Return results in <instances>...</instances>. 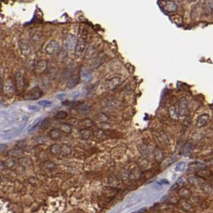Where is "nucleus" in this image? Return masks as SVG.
Wrapping results in <instances>:
<instances>
[{"label": "nucleus", "instance_id": "f257e3e1", "mask_svg": "<svg viewBox=\"0 0 213 213\" xmlns=\"http://www.w3.org/2000/svg\"><path fill=\"white\" fill-rule=\"evenodd\" d=\"M179 117H184L188 114L189 107H188V100L186 98H180L175 105Z\"/></svg>", "mask_w": 213, "mask_h": 213}, {"label": "nucleus", "instance_id": "f03ea898", "mask_svg": "<svg viewBox=\"0 0 213 213\" xmlns=\"http://www.w3.org/2000/svg\"><path fill=\"white\" fill-rule=\"evenodd\" d=\"M15 85H16V92L17 94H22L26 88V79L22 73L18 72L15 77Z\"/></svg>", "mask_w": 213, "mask_h": 213}, {"label": "nucleus", "instance_id": "7ed1b4c3", "mask_svg": "<svg viewBox=\"0 0 213 213\" xmlns=\"http://www.w3.org/2000/svg\"><path fill=\"white\" fill-rule=\"evenodd\" d=\"M3 92L8 98H12L16 92V85L11 79H8L3 83Z\"/></svg>", "mask_w": 213, "mask_h": 213}, {"label": "nucleus", "instance_id": "20e7f679", "mask_svg": "<svg viewBox=\"0 0 213 213\" xmlns=\"http://www.w3.org/2000/svg\"><path fill=\"white\" fill-rule=\"evenodd\" d=\"M86 48H87V40L86 39L82 36H80L78 38H77V45H76V54L77 56H82L85 51H86Z\"/></svg>", "mask_w": 213, "mask_h": 213}, {"label": "nucleus", "instance_id": "39448f33", "mask_svg": "<svg viewBox=\"0 0 213 213\" xmlns=\"http://www.w3.org/2000/svg\"><path fill=\"white\" fill-rule=\"evenodd\" d=\"M121 80L120 77H113L112 78L106 80L104 82V87L106 90H114L116 88H118L119 85H121Z\"/></svg>", "mask_w": 213, "mask_h": 213}, {"label": "nucleus", "instance_id": "423d86ee", "mask_svg": "<svg viewBox=\"0 0 213 213\" xmlns=\"http://www.w3.org/2000/svg\"><path fill=\"white\" fill-rule=\"evenodd\" d=\"M77 38L76 36L72 35V34H68L67 36H65L64 40V48H65L66 50H68V51L75 50L76 45H77Z\"/></svg>", "mask_w": 213, "mask_h": 213}, {"label": "nucleus", "instance_id": "0eeeda50", "mask_svg": "<svg viewBox=\"0 0 213 213\" xmlns=\"http://www.w3.org/2000/svg\"><path fill=\"white\" fill-rule=\"evenodd\" d=\"M178 206L179 207L182 211H184L185 212L188 213H193L195 212V208L193 207L191 203L188 201V200L186 199H180L177 203Z\"/></svg>", "mask_w": 213, "mask_h": 213}, {"label": "nucleus", "instance_id": "6e6552de", "mask_svg": "<svg viewBox=\"0 0 213 213\" xmlns=\"http://www.w3.org/2000/svg\"><path fill=\"white\" fill-rule=\"evenodd\" d=\"M43 96V92L42 90L38 87L33 88L32 89L27 92L24 98L28 100H37L39 98H40Z\"/></svg>", "mask_w": 213, "mask_h": 213}, {"label": "nucleus", "instance_id": "1a4fd4ad", "mask_svg": "<svg viewBox=\"0 0 213 213\" xmlns=\"http://www.w3.org/2000/svg\"><path fill=\"white\" fill-rule=\"evenodd\" d=\"M60 48L59 42L56 39H51V41L45 47V51L49 55H54L57 53Z\"/></svg>", "mask_w": 213, "mask_h": 213}, {"label": "nucleus", "instance_id": "9d476101", "mask_svg": "<svg viewBox=\"0 0 213 213\" xmlns=\"http://www.w3.org/2000/svg\"><path fill=\"white\" fill-rule=\"evenodd\" d=\"M209 121H210V116H209V114L208 113H203V114H200L198 117L195 124H196L197 127L201 128V127L205 126L209 122Z\"/></svg>", "mask_w": 213, "mask_h": 213}, {"label": "nucleus", "instance_id": "9b49d317", "mask_svg": "<svg viewBox=\"0 0 213 213\" xmlns=\"http://www.w3.org/2000/svg\"><path fill=\"white\" fill-rule=\"evenodd\" d=\"M47 69H48V62L45 60H41L36 64L35 72L36 75H41L46 72Z\"/></svg>", "mask_w": 213, "mask_h": 213}, {"label": "nucleus", "instance_id": "f8f14e48", "mask_svg": "<svg viewBox=\"0 0 213 213\" xmlns=\"http://www.w3.org/2000/svg\"><path fill=\"white\" fill-rule=\"evenodd\" d=\"M212 172L210 170L207 169L206 167L200 169L196 172V176L200 177L202 179H209V178L212 177Z\"/></svg>", "mask_w": 213, "mask_h": 213}, {"label": "nucleus", "instance_id": "ddd939ff", "mask_svg": "<svg viewBox=\"0 0 213 213\" xmlns=\"http://www.w3.org/2000/svg\"><path fill=\"white\" fill-rule=\"evenodd\" d=\"M80 81V74L79 73H74L72 74L70 78L68 80L67 83V87L69 89H72L75 86H77L78 85V83Z\"/></svg>", "mask_w": 213, "mask_h": 213}, {"label": "nucleus", "instance_id": "4468645a", "mask_svg": "<svg viewBox=\"0 0 213 213\" xmlns=\"http://www.w3.org/2000/svg\"><path fill=\"white\" fill-rule=\"evenodd\" d=\"M163 8L167 11H169V12H175L178 9V5L175 2L173 1H170V0H167L165 1L164 4H163Z\"/></svg>", "mask_w": 213, "mask_h": 213}, {"label": "nucleus", "instance_id": "2eb2a0df", "mask_svg": "<svg viewBox=\"0 0 213 213\" xmlns=\"http://www.w3.org/2000/svg\"><path fill=\"white\" fill-rule=\"evenodd\" d=\"M24 152L23 149L21 148H15V149H10L7 151L8 157H12V158H21L23 156Z\"/></svg>", "mask_w": 213, "mask_h": 213}, {"label": "nucleus", "instance_id": "dca6fc26", "mask_svg": "<svg viewBox=\"0 0 213 213\" xmlns=\"http://www.w3.org/2000/svg\"><path fill=\"white\" fill-rule=\"evenodd\" d=\"M178 194L179 195V196L182 198V199H186V200H188L191 197L192 195V193L191 191L188 188H186L184 187H181V188L179 189L178 191Z\"/></svg>", "mask_w": 213, "mask_h": 213}, {"label": "nucleus", "instance_id": "f3484780", "mask_svg": "<svg viewBox=\"0 0 213 213\" xmlns=\"http://www.w3.org/2000/svg\"><path fill=\"white\" fill-rule=\"evenodd\" d=\"M80 136L81 137V139L84 140H88L90 138H92L93 136V132H92L90 129L88 128H83L81 129L79 132Z\"/></svg>", "mask_w": 213, "mask_h": 213}, {"label": "nucleus", "instance_id": "a211bd4d", "mask_svg": "<svg viewBox=\"0 0 213 213\" xmlns=\"http://www.w3.org/2000/svg\"><path fill=\"white\" fill-rule=\"evenodd\" d=\"M62 131L60 129H53L49 132V137L51 140L53 141H57L60 139V138L62 137Z\"/></svg>", "mask_w": 213, "mask_h": 213}, {"label": "nucleus", "instance_id": "6ab92c4d", "mask_svg": "<svg viewBox=\"0 0 213 213\" xmlns=\"http://www.w3.org/2000/svg\"><path fill=\"white\" fill-rule=\"evenodd\" d=\"M50 152L51 154H53L55 156L60 155L61 153V146L59 144H53L50 146Z\"/></svg>", "mask_w": 213, "mask_h": 213}, {"label": "nucleus", "instance_id": "aec40b11", "mask_svg": "<svg viewBox=\"0 0 213 213\" xmlns=\"http://www.w3.org/2000/svg\"><path fill=\"white\" fill-rule=\"evenodd\" d=\"M59 129L62 131V133H64L66 134H69L72 133V126H70L68 122L60 123Z\"/></svg>", "mask_w": 213, "mask_h": 213}, {"label": "nucleus", "instance_id": "412c9836", "mask_svg": "<svg viewBox=\"0 0 213 213\" xmlns=\"http://www.w3.org/2000/svg\"><path fill=\"white\" fill-rule=\"evenodd\" d=\"M71 154H72V147L67 145V144L62 145L60 155H62V156H69Z\"/></svg>", "mask_w": 213, "mask_h": 213}, {"label": "nucleus", "instance_id": "4be33fe9", "mask_svg": "<svg viewBox=\"0 0 213 213\" xmlns=\"http://www.w3.org/2000/svg\"><path fill=\"white\" fill-rule=\"evenodd\" d=\"M3 164H4L6 168L10 169V168H12V167L16 166V162L14 158H12V157H8L7 159H6L5 161L3 162Z\"/></svg>", "mask_w": 213, "mask_h": 213}, {"label": "nucleus", "instance_id": "5701e85b", "mask_svg": "<svg viewBox=\"0 0 213 213\" xmlns=\"http://www.w3.org/2000/svg\"><path fill=\"white\" fill-rule=\"evenodd\" d=\"M203 10L207 14L213 12V0H207L203 5Z\"/></svg>", "mask_w": 213, "mask_h": 213}, {"label": "nucleus", "instance_id": "b1692460", "mask_svg": "<svg viewBox=\"0 0 213 213\" xmlns=\"http://www.w3.org/2000/svg\"><path fill=\"white\" fill-rule=\"evenodd\" d=\"M19 163L23 168H25V167L31 165L32 161H31L30 159H28V158H27V157H21V158L19 159Z\"/></svg>", "mask_w": 213, "mask_h": 213}, {"label": "nucleus", "instance_id": "393cba45", "mask_svg": "<svg viewBox=\"0 0 213 213\" xmlns=\"http://www.w3.org/2000/svg\"><path fill=\"white\" fill-rule=\"evenodd\" d=\"M41 167L42 169L44 170H53L57 167V165L51 161H45V162H42Z\"/></svg>", "mask_w": 213, "mask_h": 213}, {"label": "nucleus", "instance_id": "a878e982", "mask_svg": "<svg viewBox=\"0 0 213 213\" xmlns=\"http://www.w3.org/2000/svg\"><path fill=\"white\" fill-rule=\"evenodd\" d=\"M105 57L103 56L102 54H99L96 57L95 60H94V62H93V65H94V68H98L99 66H101L102 63L105 60Z\"/></svg>", "mask_w": 213, "mask_h": 213}, {"label": "nucleus", "instance_id": "bb28decb", "mask_svg": "<svg viewBox=\"0 0 213 213\" xmlns=\"http://www.w3.org/2000/svg\"><path fill=\"white\" fill-rule=\"evenodd\" d=\"M139 151L141 152L142 154H143L145 157H148L150 154V149L148 146L145 145V144H141L139 146Z\"/></svg>", "mask_w": 213, "mask_h": 213}, {"label": "nucleus", "instance_id": "cd10ccee", "mask_svg": "<svg viewBox=\"0 0 213 213\" xmlns=\"http://www.w3.org/2000/svg\"><path fill=\"white\" fill-rule=\"evenodd\" d=\"M80 123H81V125H82L85 128L88 129H90L91 127L94 126V121H92V119H90V118H85V119H83L82 121H80Z\"/></svg>", "mask_w": 213, "mask_h": 213}, {"label": "nucleus", "instance_id": "c85d7f7f", "mask_svg": "<svg viewBox=\"0 0 213 213\" xmlns=\"http://www.w3.org/2000/svg\"><path fill=\"white\" fill-rule=\"evenodd\" d=\"M19 46H20L21 51H22L25 56H28V55L30 54L31 51H30V48H29V46L28 45V44H25V43H23V42L20 41L19 42Z\"/></svg>", "mask_w": 213, "mask_h": 213}, {"label": "nucleus", "instance_id": "c756f323", "mask_svg": "<svg viewBox=\"0 0 213 213\" xmlns=\"http://www.w3.org/2000/svg\"><path fill=\"white\" fill-rule=\"evenodd\" d=\"M189 167L191 169H202L206 167V164H204L203 162H191L189 164Z\"/></svg>", "mask_w": 213, "mask_h": 213}, {"label": "nucleus", "instance_id": "7c9ffc66", "mask_svg": "<svg viewBox=\"0 0 213 213\" xmlns=\"http://www.w3.org/2000/svg\"><path fill=\"white\" fill-rule=\"evenodd\" d=\"M97 119L101 123H105V122H107L109 121V116L107 114H105L104 113H98V115H97Z\"/></svg>", "mask_w": 213, "mask_h": 213}, {"label": "nucleus", "instance_id": "2f4dec72", "mask_svg": "<svg viewBox=\"0 0 213 213\" xmlns=\"http://www.w3.org/2000/svg\"><path fill=\"white\" fill-rule=\"evenodd\" d=\"M168 112H169V114L171 116V118L172 119H177L179 115H178L177 110H176V108H175V105H172L168 109Z\"/></svg>", "mask_w": 213, "mask_h": 213}, {"label": "nucleus", "instance_id": "473e14b6", "mask_svg": "<svg viewBox=\"0 0 213 213\" xmlns=\"http://www.w3.org/2000/svg\"><path fill=\"white\" fill-rule=\"evenodd\" d=\"M139 176H140V171L137 168H134V170H132L130 173V179H139Z\"/></svg>", "mask_w": 213, "mask_h": 213}, {"label": "nucleus", "instance_id": "72a5a7b5", "mask_svg": "<svg viewBox=\"0 0 213 213\" xmlns=\"http://www.w3.org/2000/svg\"><path fill=\"white\" fill-rule=\"evenodd\" d=\"M171 20L173 21L174 23L178 24V25H181V24H182V18L179 16V15H177V14L173 15V16H171Z\"/></svg>", "mask_w": 213, "mask_h": 213}, {"label": "nucleus", "instance_id": "f704fd0d", "mask_svg": "<svg viewBox=\"0 0 213 213\" xmlns=\"http://www.w3.org/2000/svg\"><path fill=\"white\" fill-rule=\"evenodd\" d=\"M191 150H192V145L191 143L186 144L184 147H183V150H182V154L184 156H187V155L190 154Z\"/></svg>", "mask_w": 213, "mask_h": 213}, {"label": "nucleus", "instance_id": "c9c22d12", "mask_svg": "<svg viewBox=\"0 0 213 213\" xmlns=\"http://www.w3.org/2000/svg\"><path fill=\"white\" fill-rule=\"evenodd\" d=\"M89 109H90V107L89 106V105H81V106L78 107L77 111H78V113H81V114H85V113H88V112L89 111Z\"/></svg>", "mask_w": 213, "mask_h": 213}, {"label": "nucleus", "instance_id": "e433bc0d", "mask_svg": "<svg viewBox=\"0 0 213 213\" xmlns=\"http://www.w3.org/2000/svg\"><path fill=\"white\" fill-rule=\"evenodd\" d=\"M185 168H186V162H179V163L175 166V171L176 172H182L184 171Z\"/></svg>", "mask_w": 213, "mask_h": 213}, {"label": "nucleus", "instance_id": "4c0bfd02", "mask_svg": "<svg viewBox=\"0 0 213 213\" xmlns=\"http://www.w3.org/2000/svg\"><path fill=\"white\" fill-rule=\"evenodd\" d=\"M67 117L68 113L67 112H65V111H59V112L56 114V116H55V118H57V119H59V120L65 119Z\"/></svg>", "mask_w": 213, "mask_h": 213}, {"label": "nucleus", "instance_id": "58836bf2", "mask_svg": "<svg viewBox=\"0 0 213 213\" xmlns=\"http://www.w3.org/2000/svg\"><path fill=\"white\" fill-rule=\"evenodd\" d=\"M49 124H50L49 118H45V119L43 120V121L40 122V124H39L40 129H41V130H46V129L49 126Z\"/></svg>", "mask_w": 213, "mask_h": 213}, {"label": "nucleus", "instance_id": "ea45409f", "mask_svg": "<svg viewBox=\"0 0 213 213\" xmlns=\"http://www.w3.org/2000/svg\"><path fill=\"white\" fill-rule=\"evenodd\" d=\"M93 135L97 137V138H98V139H101V138L105 137V131H104V130H102V129H99L98 130H96L95 132H93Z\"/></svg>", "mask_w": 213, "mask_h": 213}, {"label": "nucleus", "instance_id": "a19ab883", "mask_svg": "<svg viewBox=\"0 0 213 213\" xmlns=\"http://www.w3.org/2000/svg\"><path fill=\"white\" fill-rule=\"evenodd\" d=\"M109 183L111 187H117L119 183V181L116 177H110L109 179Z\"/></svg>", "mask_w": 213, "mask_h": 213}, {"label": "nucleus", "instance_id": "79ce46f5", "mask_svg": "<svg viewBox=\"0 0 213 213\" xmlns=\"http://www.w3.org/2000/svg\"><path fill=\"white\" fill-rule=\"evenodd\" d=\"M68 123L69 124L70 126H77V125L80 123V121L78 119H77V118H70L69 120L68 121Z\"/></svg>", "mask_w": 213, "mask_h": 213}, {"label": "nucleus", "instance_id": "37998d69", "mask_svg": "<svg viewBox=\"0 0 213 213\" xmlns=\"http://www.w3.org/2000/svg\"><path fill=\"white\" fill-rule=\"evenodd\" d=\"M38 104L39 105H41V106L48 107V106H51L52 103H51V101H49L44 100V101H39Z\"/></svg>", "mask_w": 213, "mask_h": 213}, {"label": "nucleus", "instance_id": "c03bdc74", "mask_svg": "<svg viewBox=\"0 0 213 213\" xmlns=\"http://www.w3.org/2000/svg\"><path fill=\"white\" fill-rule=\"evenodd\" d=\"M26 145H27V143H26L25 140H20V141H19L18 142H17V145H16V146H17L18 148L23 149V148H24V147L26 146Z\"/></svg>", "mask_w": 213, "mask_h": 213}, {"label": "nucleus", "instance_id": "a18cd8bd", "mask_svg": "<svg viewBox=\"0 0 213 213\" xmlns=\"http://www.w3.org/2000/svg\"><path fill=\"white\" fill-rule=\"evenodd\" d=\"M155 158H156L158 160H160V159L162 158V153L160 150L157 149L155 150Z\"/></svg>", "mask_w": 213, "mask_h": 213}, {"label": "nucleus", "instance_id": "49530a36", "mask_svg": "<svg viewBox=\"0 0 213 213\" xmlns=\"http://www.w3.org/2000/svg\"><path fill=\"white\" fill-rule=\"evenodd\" d=\"M7 148V145H4V144H0V153H1V152L5 151Z\"/></svg>", "mask_w": 213, "mask_h": 213}, {"label": "nucleus", "instance_id": "de8ad7c7", "mask_svg": "<svg viewBox=\"0 0 213 213\" xmlns=\"http://www.w3.org/2000/svg\"><path fill=\"white\" fill-rule=\"evenodd\" d=\"M3 79H2V77H1V75H0V92L3 90Z\"/></svg>", "mask_w": 213, "mask_h": 213}, {"label": "nucleus", "instance_id": "09e8293b", "mask_svg": "<svg viewBox=\"0 0 213 213\" xmlns=\"http://www.w3.org/2000/svg\"><path fill=\"white\" fill-rule=\"evenodd\" d=\"M6 167L5 166H4V164H3V162H0V172H2L3 171V170L5 169Z\"/></svg>", "mask_w": 213, "mask_h": 213}, {"label": "nucleus", "instance_id": "8fccbe9b", "mask_svg": "<svg viewBox=\"0 0 213 213\" xmlns=\"http://www.w3.org/2000/svg\"><path fill=\"white\" fill-rule=\"evenodd\" d=\"M198 0H190V2H192V3H194V2H197Z\"/></svg>", "mask_w": 213, "mask_h": 213}, {"label": "nucleus", "instance_id": "3c124183", "mask_svg": "<svg viewBox=\"0 0 213 213\" xmlns=\"http://www.w3.org/2000/svg\"><path fill=\"white\" fill-rule=\"evenodd\" d=\"M210 162H211V163H212V164L213 165V159H212V160H211Z\"/></svg>", "mask_w": 213, "mask_h": 213}, {"label": "nucleus", "instance_id": "603ef678", "mask_svg": "<svg viewBox=\"0 0 213 213\" xmlns=\"http://www.w3.org/2000/svg\"><path fill=\"white\" fill-rule=\"evenodd\" d=\"M1 179H2V176H1V175H0V180H1Z\"/></svg>", "mask_w": 213, "mask_h": 213}]
</instances>
